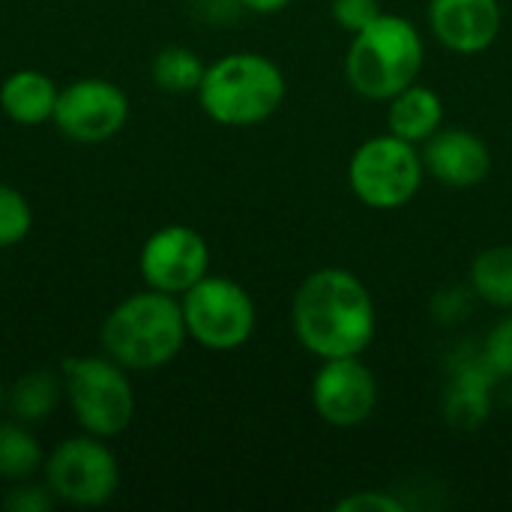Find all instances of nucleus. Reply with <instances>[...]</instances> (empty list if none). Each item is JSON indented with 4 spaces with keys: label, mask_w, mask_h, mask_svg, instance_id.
I'll use <instances>...</instances> for the list:
<instances>
[{
    "label": "nucleus",
    "mask_w": 512,
    "mask_h": 512,
    "mask_svg": "<svg viewBox=\"0 0 512 512\" xmlns=\"http://www.w3.org/2000/svg\"><path fill=\"white\" fill-rule=\"evenodd\" d=\"M291 321L300 345L321 360L360 357L375 339L372 294L342 267H324L303 279Z\"/></svg>",
    "instance_id": "nucleus-1"
},
{
    "label": "nucleus",
    "mask_w": 512,
    "mask_h": 512,
    "mask_svg": "<svg viewBox=\"0 0 512 512\" xmlns=\"http://www.w3.org/2000/svg\"><path fill=\"white\" fill-rule=\"evenodd\" d=\"M189 330L174 294L144 291L126 297L102 327V345L126 369H159L177 357Z\"/></svg>",
    "instance_id": "nucleus-2"
},
{
    "label": "nucleus",
    "mask_w": 512,
    "mask_h": 512,
    "mask_svg": "<svg viewBox=\"0 0 512 512\" xmlns=\"http://www.w3.org/2000/svg\"><path fill=\"white\" fill-rule=\"evenodd\" d=\"M423 57L426 48L417 27L402 15L381 12L372 24L354 33L345 57V75L360 96L387 102L417 81Z\"/></svg>",
    "instance_id": "nucleus-3"
},
{
    "label": "nucleus",
    "mask_w": 512,
    "mask_h": 512,
    "mask_svg": "<svg viewBox=\"0 0 512 512\" xmlns=\"http://www.w3.org/2000/svg\"><path fill=\"white\" fill-rule=\"evenodd\" d=\"M198 99L222 126H255L279 111L285 99V75L264 54H228L207 66Z\"/></svg>",
    "instance_id": "nucleus-4"
},
{
    "label": "nucleus",
    "mask_w": 512,
    "mask_h": 512,
    "mask_svg": "<svg viewBox=\"0 0 512 512\" xmlns=\"http://www.w3.org/2000/svg\"><path fill=\"white\" fill-rule=\"evenodd\" d=\"M423 156L411 141L378 135L363 141L348 162L351 192L372 210H399L423 186Z\"/></svg>",
    "instance_id": "nucleus-5"
},
{
    "label": "nucleus",
    "mask_w": 512,
    "mask_h": 512,
    "mask_svg": "<svg viewBox=\"0 0 512 512\" xmlns=\"http://www.w3.org/2000/svg\"><path fill=\"white\" fill-rule=\"evenodd\" d=\"M117 366V360L102 357H69L63 363L72 411L78 423L96 438L120 435L135 414L132 387Z\"/></svg>",
    "instance_id": "nucleus-6"
},
{
    "label": "nucleus",
    "mask_w": 512,
    "mask_h": 512,
    "mask_svg": "<svg viewBox=\"0 0 512 512\" xmlns=\"http://www.w3.org/2000/svg\"><path fill=\"white\" fill-rule=\"evenodd\" d=\"M189 336L210 351H234L255 333V303L246 288L222 276H204L183 294Z\"/></svg>",
    "instance_id": "nucleus-7"
},
{
    "label": "nucleus",
    "mask_w": 512,
    "mask_h": 512,
    "mask_svg": "<svg viewBox=\"0 0 512 512\" xmlns=\"http://www.w3.org/2000/svg\"><path fill=\"white\" fill-rule=\"evenodd\" d=\"M120 468L108 447L93 438L63 441L48 459V489L75 507H99L114 498Z\"/></svg>",
    "instance_id": "nucleus-8"
},
{
    "label": "nucleus",
    "mask_w": 512,
    "mask_h": 512,
    "mask_svg": "<svg viewBox=\"0 0 512 512\" xmlns=\"http://www.w3.org/2000/svg\"><path fill=\"white\" fill-rule=\"evenodd\" d=\"M312 405L324 423L354 429L372 417L378 405V381L360 357L324 360L312 381Z\"/></svg>",
    "instance_id": "nucleus-9"
},
{
    "label": "nucleus",
    "mask_w": 512,
    "mask_h": 512,
    "mask_svg": "<svg viewBox=\"0 0 512 512\" xmlns=\"http://www.w3.org/2000/svg\"><path fill=\"white\" fill-rule=\"evenodd\" d=\"M129 117V102L126 93L102 78H81L69 84L63 93H57L54 105V123L60 126L63 135L96 144L123 129Z\"/></svg>",
    "instance_id": "nucleus-10"
},
{
    "label": "nucleus",
    "mask_w": 512,
    "mask_h": 512,
    "mask_svg": "<svg viewBox=\"0 0 512 512\" xmlns=\"http://www.w3.org/2000/svg\"><path fill=\"white\" fill-rule=\"evenodd\" d=\"M210 249L204 237L186 225L156 231L141 249V273L150 288L165 294H186L207 276Z\"/></svg>",
    "instance_id": "nucleus-11"
},
{
    "label": "nucleus",
    "mask_w": 512,
    "mask_h": 512,
    "mask_svg": "<svg viewBox=\"0 0 512 512\" xmlns=\"http://www.w3.org/2000/svg\"><path fill=\"white\" fill-rule=\"evenodd\" d=\"M429 27L456 54H480L501 33L498 0H429Z\"/></svg>",
    "instance_id": "nucleus-12"
},
{
    "label": "nucleus",
    "mask_w": 512,
    "mask_h": 512,
    "mask_svg": "<svg viewBox=\"0 0 512 512\" xmlns=\"http://www.w3.org/2000/svg\"><path fill=\"white\" fill-rule=\"evenodd\" d=\"M423 168L453 189H471L489 177L492 153L486 141L468 129H438L423 147Z\"/></svg>",
    "instance_id": "nucleus-13"
},
{
    "label": "nucleus",
    "mask_w": 512,
    "mask_h": 512,
    "mask_svg": "<svg viewBox=\"0 0 512 512\" xmlns=\"http://www.w3.org/2000/svg\"><path fill=\"white\" fill-rule=\"evenodd\" d=\"M387 102H390L387 123H390V132L396 138L411 141V144H426L441 129L444 102L432 87H423L414 81Z\"/></svg>",
    "instance_id": "nucleus-14"
},
{
    "label": "nucleus",
    "mask_w": 512,
    "mask_h": 512,
    "mask_svg": "<svg viewBox=\"0 0 512 512\" xmlns=\"http://www.w3.org/2000/svg\"><path fill=\"white\" fill-rule=\"evenodd\" d=\"M0 105L15 123L36 126V123H45L48 117H54L57 90L48 75H42L36 69H21L3 81Z\"/></svg>",
    "instance_id": "nucleus-15"
},
{
    "label": "nucleus",
    "mask_w": 512,
    "mask_h": 512,
    "mask_svg": "<svg viewBox=\"0 0 512 512\" xmlns=\"http://www.w3.org/2000/svg\"><path fill=\"white\" fill-rule=\"evenodd\" d=\"M471 285L489 306L512 309V246H492L471 264Z\"/></svg>",
    "instance_id": "nucleus-16"
},
{
    "label": "nucleus",
    "mask_w": 512,
    "mask_h": 512,
    "mask_svg": "<svg viewBox=\"0 0 512 512\" xmlns=\"http://www.w3.org/2000/svg\"><path fill=\"white\" fill-rule=\"evenodd\" d=\"M60 399V384L51 372H30L24 375L9 393V411L21 423L45 420Z\"/></svg>",
    "instance_id": "nucleus-17"
},
{
    "label": "nucleus",
    "mask_w": 512,
    "mask_h": 512,
    "mask_svg": "<svg viewBox=\"0 0 512 512\" xmlns=\"http://www.w3.org/2000/svg\"><path fill=\"white\" fill-rule=\"evenodd\" d=\"M204 63L195 51L183 48V45H171L165 51L156 54L153 60V78L162 90H171V93H189V90H198L201 87V78H204Z\"/></svg>",
    "instance_id": "nucleus-18"
},
{
    "label": "nucleus",
    "mask_w": 512,
    "mask_h": 512,
    "mask_svg": "<svg viewBox=\"0 0 512 512\" xmlns=\"http://www.w3.org/2000/svg\"><path fill=\"white\" fill-rule=\"evenodd\" d=\"M42 465L39 441L15 423H0V477L21 480Z\"/></svg>",
    "instance_id": "nucleus-19"
},
{
    "label": "nucleus",
    "mask_w": 512,
    "mask_h": 512,
    "mask_svg": "<svg viewBox=\"0 0 512 512\" xmlns=\"http://www.w3.org/2000/svg\"><path fill=\"white\" fill-rule=\"evenodd\" d=\"M33 213L21 192L0 186V246H15L27 237Z\"/></svg>",
    "instance_id": "nucleus-20"
},
{
    "label": "nucleus",
    "mask_w": 512,
    "mask_h": 512,
    "mask_svg": "<svg viewBox=\"0 0 512 512\" xmlns=\"http://www.w3.org/2000/svg\"><path fill=\"white\" fill-rule=\"evenodd\" d=\"M483 363L489 366V372L495 378H512V315L489 330L486 348H483Z\"/></svg>",
    "instance_id": "nucleus-21"
},
{
    "label": "nucleus",
    "mask_w": 512,
    "mask_h": 512,
    "mask_svg": "<svg viewBox=\"0 0 512 512\" xmlns=\"http://www.w3.org/2000/svg\"><path fill=\"white\" fill-rule=\"evenodd\" d=\"M330 12L342 30L357 33L381 15V3L378 0H333Z\"/></svg>",
    "instance_id": "nucleus-22"
},
{
    "label": "nucleus",
    "mask_w": 512,
    "mask_h": 512,
    "mask_svg": "<svg viewBox=\"0 0 512 512\" xmlns=\"http://www.w3.org/2000/svg\"><path fill=\"white\" fill-rule=\"evenodd\" d=\"M3 507L9 512H48L54 507V492L42 486H21L6 495Z\"/></svg>",
    "instance_id": "nucleus-23"
},
{
    "label": "nucleus",
    "mask_w": 512,
    "mask_h": 512,
    "mask_svg": "<svg viewBox=\"0 0 512 512\" xmlns=\"http://www.w3.org/2000/svg\"><path fill=\"white\" fill-rule=\"evenodd\" d=\"M336 512H405V504L384 492H357L339 501Z\"/></svg>",
    "instance_id": "nucleus-24"
},
{
    "label": "nucleus",
    "mask_w": 512,
    "mask_h": 512,
    "mask_svg": "<svg viewBox=\"0 0 512 512\" xmlns=\"http://www.w3.org/2000/svg\"><path fill=\"white\" fill-rule=\"evenodd\" d=\"M237 3L252 12H261V15H273V12H282L291 0H237Z\"/></svg>",
    "instance_id": "nucleus-25"
},
{
    "label": "nucleus",
    "mask_w": 512,
    "mask_h": 512,
    "mask_svg": "<svg viewBox=\"0 0 512 512\" xmlns=\"http://www.w3.org/2000/svg\"><path fill=\"white\" fill-rule=\"evenodd\" d=\"M0 405H3V384H0Z\"/></svg>",
    "instance_id": "nucleus-26"
}]
</instances>
